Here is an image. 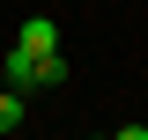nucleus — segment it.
Wrapping results in <instances>:
<instances>
[{
	"label": "nucleus",
	"instance_id": "nucleus-1",
	"mask_svg": "<svg viewBox=\"0 0 148 140\" xmlns=\"http://www.w3.org/2000/svg\"><path fill=\"white\" fill-rule=\"evenodd\" d=\"M15 44H22V52H59V22H52V15H30V22L15 30Z\"/></svg>",
	"mask_w": 148,
	"mask_h": 140
},
{
	"label": "nucleus",
	"instance_id": "nucleus-2",
	"mask_svg": "<svg viewBox=\"0 0 148 140\" xmlns=\"http://www.w3.org/2000/svg\"><path fill=\"white\" fill-rule=\"evenodd\" d=\"M8 88H15V96H37V52L8 44Z\"/></svg>",
	"mask_w": 148,
	"mask_h": 140
},
{
	"label": "nucleus",
	"instance_id": "nucleus-3",
	"mask_svg": "<svg viewBox=\"0 0 148 140\" xmlns=\"http://www.w3.org/2000/svg\"><path fill=\"white\" fill-rule=\"evenodd\" d=\"M67 81V52H37V88H59Z\"/></svg>",
	"mask_w": 148,
	"mask_h": 140
},
{
	"label": "nucleus",
	"instance_id": "nucleus-4",
	"mask_svg": "<svg viewBox=\"0 0 148 140\" xmlns=\"http://www.w3.org/2000/svg\"><path fill=\"white\" fill-rule=\"evenodd\" d=\"M15 125H22V96H15V88H0V133H15Z\"/></svg>",
	"mask_w": 148,
	"mask_h": 140
},
{
	"label": "nucleus",
	"instance_id": "nucleus-5",
	"mask_svg": "<svg viewBox=\"0 0 148 140\" xmlns=\"http://www.w3.org/2000/svg\"><path fill=\"white\" fill-rule=\"evenodd\" d=\"M111 140H148V125H119V133H111Z\"/></svg>",
	"mask_w": 148,
	"mask_h": 140
},
{
	"label": "nucleus",
	"instance_id": "nucleus-6",
	"mask_svg": "<svg viewBox=\"0 0 148 140\" xmlns=\"http://www.w3.org/2000/svg\"><path fill=\"white\" fill-rule=\"evenodd\" d=\"M96 140H104V133H96Z\"/></svg>",
	"mask_w": 148,
	"mask_h": 140
}]
</instances>
